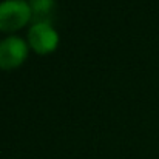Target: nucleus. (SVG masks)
I'll use <instances>...</instances> for the list:
<instances>
[{"label":"nucleus","instance_id":"1","mask_svg":"<svg viewBox=\"0 0 159 159\" xmlns=\"http://www.w3.org/2000/svg\"><path fill=\"white\" fill-rule=\"evenodd\" d=\"M31 22L30 3L25 0L0 2V33H14Z\"/></svg>","mask_w":159,"mask_h":159},{"label":"nucleus","instance_id":"2","mask_svg":"<svg viewBox=\"0 0 159 159\" xmlns=\"http://www.w3.org/2000/svg\"><path fill=\"white\" fill-rule=\"evenodd\" d=\"M28 45L40 56L56 51L59 45V34L51 23H33L28 30Z\"/></svg>","mask_w":159,"mask_h":159},{"label":"nucleus","instance_id":"3","mask_svg":"<svg viewBox=\"0 0 159 159\" xmlns=\"http://www.w3.org/2000/svg\"><path fill=\"white\" fill-rule=\"evenodd\" d=\"M28 43L17 36L0 40V70H16L28 57Z\"/></svg>","mask_w":159,"mask_h":159},{"label":"nucleus","instance_id":"4","mask_svg":"<svg viewBox=\"0 0 159 159\" xmlns=\"http://www.w3.org/2000/svg\"><path fill=\"white\" fill-rule=\"evenodd\" d=\"M28 3L33 23H51L56 9V0H30Z\"/></svg>","mask_w":159,"mask_h":159}]
</instances>
